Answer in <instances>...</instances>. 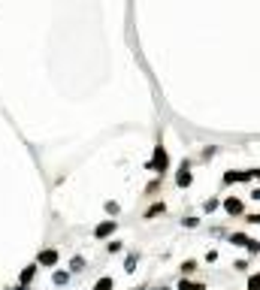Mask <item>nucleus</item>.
Returning a JSON list of instances; mask_svg holds the SVG:
<instances>
[{
	"label": "nucleus",
	"instance_id": "f257e3e1",
	"mask_svg": "<svg viewBox=\"0 0 260 290\" xmlns=\"http://www.w3.org/2000/svg\"><path fill=\"white\" fill-rule=\"evenodd\" d=\"M167 166H170V157H167V148H164V145H155V160L152 163H148V169H152V172H167Z\"/></svg>",
	"mask_w": 260,
	"mask_h": 290
},
{
	"label": "nucleus",
	"instance_id": "f03ea898",
	"mask_svg": "<svg viewBox=\"0 0 260 290\" xmlns=\"http://www.w3.org/2000/svg\"><path fill=\"white\" fill-rule=\"evenodd\" d=\"M115 227H118V224L112 221V218H106L103 224H97V227H94V239H109V236L115 233Z\"/></svg>",
	"mask_w": 260,
	"mask_h": 290
},
{
	"label": "nucleus",
	"instance_id": "7ed1b4c3",
	"mask_svg": "<svg viewBox=\"0 0 260 290\" xmlns=\"http://www.w3.org/2000/svg\"><path fill=\"white\" fill-rule=\"evenodd\" d=\"M55 263H58V251H55V248L40 251V257H36V266H55Z\"/></svg>",
	"mask_w": 260,
	"mask_h": 290
},
{
	"label": "nucleus",
	"instance_id": "20e7f679",
	"mask_svg": "<svg viewBox=\"0 0 260 290\" xmlns=\"http://www.w3.org/2000/svg\"><path fill=\"white\" fill-rule=\"evenodd\" d=\"M191 181H194V175H191V166H188V163H181V169L175 172V185H178V188H188Z\"/></svg>",
	"mask_w": 260,
	"mask_h": 290
},
{
	"label": "nucleus",
	"instance_id": "39448f33",
	"mask_svg": "<svg viewBox=\"0 0 260 290\" xmlns=\"http://www.w3.org/2000/svg\"><path fill=\"white\" fill-rule=\"evenodd\" d=\"M36 272H40V266H36V263L24 266V269H21V275H18V284H21V287H27V284L33 281V275H36Z\"/></svg>",
	"mask_w": 260,
	"mask_h": 290
},
{
	"label": "nucleus",
	"instance_id": "423d86ee",
	"mask_svg": "<svg viewBox=\"0 0 260 290\" xmlns=\"http://www.w3.org/2000/svg\"><path fill=\"white\" fill-rule=\"evenodd\" d=\"M224 209H227V215H242V200L230 197V200H224Z\"/></svg>",
	"mask_w": 260,
	"mask_h": 290
},
{
	"label": "nucleus",
	"instance_id": "0eeeda50",
	"mask_svg": "<svg viewBox=\"0 0 260 290\" xmlns=\"http://www.w3.org/2000/svg\"><path fill=\"white\" fill-rule=\"evenodd\" d=\"M112 287H115V281L109 278V275H103V278H100V281L94 284V290H112Z\"/></svg>",
	"mask_w": 260,
	"mask_h": 290
},
{
	"label": "nucleus",
	"instance_id": "6e6552de",
	"mask_svg": "<svg viewBox=\"0 0 260 290\" xmlns=\"http://www.w3.org/2000/svg\"><path fill=\"white\" fill-rule=\"evenodd\" d=\"M178 290H206V284H191V281H178Z\"/></svg>",
	"mask_w": 260,
	"mask_h": 290
},
{
	"label": "nucleus",
	"instance_id": "1a4fd4ad",
	"mask_svg": "<svg viewBox=\"0 0 260 290\" xmlns=\"http://www.w3.org/2000/svg\"><path fill=\"white\" fill-rule=\"evenodd\" d=\"M158 215H164V203H155L152 209L145 212V218H158Z\"/></svg>",
	"mask_w": 260,
	"mask_h": 290
},
{
	"label": "nucleus",
	"instance_id": "9d476101",
	"mask_svg": "<svg viewBox=\"0 0 260 290\" xmlns=\"http://www.w3.org/2000/svg\"><path fill=\"white\" fill-rule=\"evenodd\" d=\"M52 281H55V284H58V287H61V284H67V281H70V275H67V272H61V269H58V272H55V275H52Z\"/></svg>",
	"mask_w": 260,
	"mask_h": 290
},
{
	"label": "nucleus",
	"instance_id": "9b49d317",
	"mask_svg": "<svg viewBox=\"0 0 260 290\" xmlns=\"http://www.w3.org/2000/svg\"><path fill=\"white\" fill-rule=\"evenodd\" d=\"M230 242H233V245H248V236H245V233H233Z\"/></svg>",
	"mask_w": 260,
	"mask_h": 290
},
{
	"label": "nucleus",
	"instance_id": "f8f14e48",
	"mask_svg": "<svg viewBox=\"0 0 260 290\" xmlns=\"http://www.w3.org/2000/svg\"><path fill=\"white\" fill-rule=\"evenodd\" d=\"M124 269H127V272H133V269H136V254H127V260H124Z\"/></svg>",
	"mask_w": 260,
	"mask_h": 290
},
{
	"label": "nucleus",
	"instance_id": "ddd939ff",
	"mask_svg": "<svg viewBox=\"0 0 260 290\" xmlns=\"http://www.w3.org/2000/svg\"><path fill=\"white\" fill-rule=\"evenodd\" d=\"M248 290H260V275H251L248 278Z\"/></svg>",
	"mask_w": 260,
	"mask_h": 290
},
{
	"label": "nucleus",
	"instance_id": "4468645a",
	"mask_svg": "<svg viewBox=\"0 0 260 290\" xmlns=\"http://www.w3.org/2000/svg\"><path fill=\"white\" fill-rule=\"evenodd\" d=\"M245 248H248L251 254H257V251H260V242H257V239H248V245H245Z\"/></svg>",
	"mask_w": 260,
	"mask_h": 290
},
{
	"label": "nucleus",
	"instance_id": "2eb2a0df",
	"mask_svg": "<svg viewBox=\"0 0 260 290\" xmlns=\"http://www.w3.org/2000/svg\"><path fill=\"white\" fill-rule=\"evenodd\" d=\"M106 212L109 215H118V203H106Z\"/></svg>",
	"mask_w": 260,
	"mask_h": 290
},
{
	"label": "nucleus",
	"instance_id": "dca6fc26",
	"mask_svg": "<svg viewBox=\"0 0 260 290\" xmlns=\"http://www.w3.org/2000/svg\"><path fill=\"white\" fill-rule=\"evenodd\" d=\"M121 251V242H109V254H118Z\"/></svg>",
	"mask_w": 260,
	"mask_h": 290
},
{
	"label": "nucleus",
	"instance_id": "f3484780",
	"mask_svg": "<svg viewBox=\"0 0 260 290\" xmlns=\"http://www.w3.org/2000/svg\"><path fill=\"white\" fill-rule=\"evenodd\" d=\"M73 269H85V260L82 257H73Z\"/></svg>",
	"mask_w": 260,
	"mask_h": 290
},
{
	"label": "nucleus",
	"instance_id": "a211bd4d",
	"mask_svg": "<svg viewBox=\"0 0 260 290\" xmlns=\"http://www.w3.org/2000/svg\"><path fill=\"white\" fill-rule=\"evenodd\" d=\"M248 221L251 224H260V215H248Z\"/></svg>",
	"mask_w": 260,
	"mask_h": 290
},
{
	"label": "nucleus",
	"instance_id": "6ab92c4d",
	"mask_svg": "<svg viewBox=\"0 0 260 290\" xmlns=\"http://www.w3.org/2000/svg\"><path fill=\"white\" fill-rule=\"evenodd\" d=\"M248 172H251V178H254V175H257V178H260V169H248Z\"/></svg>",
	"mask_w": 260,
	"mask_h": 290
},
{
	"label": "nucleus",
	"instance_id": "aec40b11",
	"mask_svg": "<svg viewBox=\"0 0 260 290\" xmlns=\"http://www.w3.org/2000/svg\"><path fill=\"white\" fill-rule=\"evenodd\" d=\"M251 197H254V200H260V188H257V191H254V194H251Z\"/></svg>",
	"mask_w": 260,
	"mask_h": 290
},
{
	"label": "nucleus",
	"instance_id": "412c9836",
	"mask_svg": "<svg viewBox=\"0 0 260 290\" xmlns=\"http://www.w3.org/2000/svg\"><path fill=\"white\" fill-rule=\"evenodd\" d=\"M15 290H27V287H21V284H18V287H15Z\"/></svg>",
	"mask_w": 260,
	"mask_h": 290
},
{
	"label": "nucleus",
	"instance_id": "4be33fe9",
	"mask_svg": "<svg viewBox=\"0 0 260 290\" xmlns=\"http://www.w3.org/2000/svg\"><path fill=\"white\" fill-rule=\"evenodd\" d=\"M161 290H164V287H161Z\"/></svg>",
	"mask_w": 260,
	"mask_h": 290
}]
</instances>
